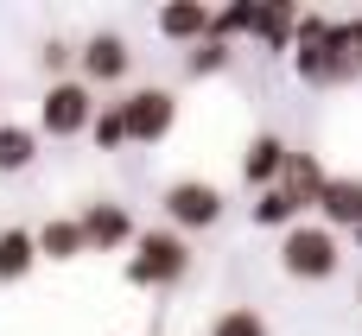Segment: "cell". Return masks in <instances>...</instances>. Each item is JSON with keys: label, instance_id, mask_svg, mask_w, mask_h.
Instances as JSON below:
<instances>
[{"label": "cell", "instance_id": "cell-3", "mask_svg": "<svg viewBox=\"0 0 362 336\" xmlns=\"http://www.w3.org/2000/svg\"><path fill=\"white\" fill-rule=\"evenodd\" d=\"M38 121H45V133H51V140H70V133L95 127V102H89V89H83V83H51V89H45Z\"/></svg>", "mask_w": 362, "mask_h": 336}, {"label": "cell", "instance_id": "cell-22", "mask_svg": "<svg viewBox=\"0 0 362 336\" xmlns=\"http://www.w3.org/2000/svg\"><path fill=\"white\" fill-rule=\"evenodd\" d=\"M64 64H70V44L51 38V44H45V70H64Z\"/></svg>", "mask_w": 362, "mask_h": 336}, {"label": "cell", "instance_id": "cell-11", "mask_svg": "<svg viewBox=\"0 0 362 336\" xmlns=\"http://www.w3.org/2000/svg\"><path fill=\"white\" fill-rule=\"evenodd\" d=\"M286 146L274 140V133H255V146H248V159H242V172H248V184H267L274 191V178H286Z\"/></svg>", "mask_w": 362, "mask_h": 336}, {"label": "cell", "instance_id": "cell-8", "mask_svg": "<svg viewBox=\"0 0 362 336\" xmlns=\"http://www.w3.org/2000/svg\"><path fill=\"white\" fill-rule=\"evenodd\" d=\"M76 222H83V241H89V248H102V254H108V248H121V241H134V216H127L121 203H89Z\"/></svg>", "mask_w": 362, "mask_h": 336}, {"label": "cell", "instance_id": "cell-13", "mask_svg": "<svg viewBox=\"0 0 362 336\" xmlns=\"http://www.w3.org/2000/svg\"><path fill=\"white\" fill-rule=\"evenodd\" d=\"M89 241H83V222H70V216H51L45 229H38V254H51V260H76Z\"/></svg>", "mask_w": 362, "mask_h": 336}, {"label": "cell", "instance_id": "cell-14", "mask_svg": "<svg viewBox=\"0 0 362 336\" xmlns=\"http://www.w3.org/2000/svg\"><path fill=\"white\" fill-rule=\"evenodd\" d=\"M38 260V235L25 229H0V280H25Z\"/></svg>", "mask_w": 362, "mask_h": 336}, {"label": "cell", "instance_id": "cell-1", "mask_svg": "<svg viewBox=\"0 0 362 336\" xmlns=\"http://www.w3.org/2000/svg\"><path fill=\"white\" fill-rule=\"evenodd\" d=\"M280 267H286L293 280H331V273H337V241H331V229L293 222L286 241H280Z\"/></svg>", "mask_w": 362, "mask_h": 336}, {"label": "cell", "instance_id": "cell-20", "mask_svg": "<svg viewBox=\"0 0 362 336\" xmlns=\"http://www.w3.org/2000/svg\"><path fill=\"white\" fill-rule=\"evenodd\" d=\"M89 133H95V146H102V152H108V146H121V140H127V121H121V102H115V108H102Z\"/></svg>", "mask_w": 362, "mask_h": 336}, {"label": "cell", "instance_id": "cell-5", "mask_svg": "<svg viewBox=\"0 0 362 336\" xmlns=\"http://www.w3.org/2000/svg\"><path fill=\"white\" fill-rule=\"evenodd\" d=\"M165 216H172L178 229H210V222L223 216V191L204 184V178H178V184L165 191Z\"/></svg>", "mask_w": 362, "mask_h": 336}, {"label": "cell", "instance_id": "cell-21", "mask_svg": "<svg viewBox=\"0 0 362 336\" xmlns=\"http://www.w3.org/2000/svg\"><path fill=\"white\" fill-rule=\"evenodd\" d=\"M255 13H261V6H248V0H235V6H223V13H216V32H210V38H229V32H242V25L255 32Z\"/></svg>", "mask_w": 362, "mask_h": 336}, {"label": "cell", "instance_id": "cell-9", "mask_svg": "<svg viewBox=\"0 0 362 336\" xmlns=\"http://www.w3.org/2000/svg\"><path fill=\"white\" fill-rule=\"evenodd\" d=\"M159 32H165V38H197V44H204V38L216 32V13H210L204 0H172V6H159Z\"/></svg>", "mask_w": 362, "mask_h": 336}, {"label": "cell", "instance_id": "cell-17", "mask_svg": "<svg viewBox=\"0 0 362 336\" xmlns=\"http://www.w3.org/2000/svg\"><path fill=\"white\" fill-rule=\"evenodd\" d=\"M210 336H267V318L248 311V305H235V311H223V318L210 324Z\"/></svg>", "mask_w": 362, "mask_h": 336}, {"label": "cell", "instance_id": "cell-4", "mask_svg": "<svg viewBox=\"0 0 362 336\" xmlns=\"http://www.w3.org/2000/svg\"><path fill=\"white\" fill-rule=\"evenodd\" d=\"M172 114H178V102H172L165 89H134V95L121 102V121H127V140H140V146L165 140V133H172Z\"/></svg>", "mask_w": 362, "mask_h": 336}, {"label": "cell", "instance_id": "cell-6", "mask_svg": "<svg viewBox=\"0 0 362 336\" xmlns=\"http://www.w3.org/2000/svg\"><path fill=\"white\" fill-rule=\"evenodd\" d=\"M293 64H299V76H305V83H337V76H350V70H356V51L344 44V25H337L325 44H299V51H293Z\"/></svg>", "mask_w": 362, "mask_h": 336}, {"label": "cell", "instance_id": "cell-18", "mask_svg": "<svg viewBox=\"0 0 362 336\" xmlns=\"http://www.w3.org/2000/svg\"><path fill=\"white\" fill-rule=\"evenodd\" d=\"M293 216H299V203H293L280 184H274V191H261V203H255V222H274V229H280V222H293Z\"/></svg>", "mask_w": 362, "mask_h": 336}, {"label": "cell", "instance_id": "cell-7", "mask_svg": "<svg viewBox=\"0 0 362 336\" xmlns=\"http://www.w3.org/2000/svg\"><path fill=\"white\" fill-rule=\"evenodd\" d=\"M76 57H83V76H89V83H115V76H127V64H134V51H127L121 32H95Z\"/></svg>", "mask_w": 362, "mask_h": 336}, {"label": "cell", "instance_id": "cell-10", "mask_svg": "<svg viewBox=\"0 0 362 336\" xmlns=\"http://www.w3.org/2000/svg\"><path fill=\"white\" fill-rule=\"evenodd\" d=\"M325 222H344V229H362V178H331L325 197H318Z\"/></svg>", "mask_w": 362, "mask_h": 336}, {"label": "cell", "instance_id": "cell-19", "mask_svg": "<svg viewBox=\"0 0 362 336\" xmlns=\"http://www.w3.org/2000/svg\"><path fill=\"white\" fill-rule=\"evenodd\" d=\"M185 64H191V76H210V70H223V64H229V44H223V38H204V44H191V57H185Z\"/></svg>", "mask_w": 362, "mask_h": 336}, {"label": "cell", "instance_id": "cell-16", "mask_svg": "<svg viewBox=\"0 0 362 336\" xmlns=\"http://www.w3.org/2000/svg\"><path fill=\"white\" fill-rule=\"evenodd\" d=\"M255 32H261L267 44H286V38H299V13H293L286 0H267V6L255 13Z\"/></svg>", "mask_w": 362, "mask_h": 336}, {"label": "cell", "instance_id": "cell-12", "mask_svg": "<svg viewBox=\"0 0 362 336\" xmlns=\"http://www.w3.org/2000/svg\"><path fill=\"white\" fill-rule=\"evenodd\" d=\"M325 184H331V178H325V165H318L312 152H293V159H286V184H280V191H286L299 210H305V203H318V197H325Z\"/></svg>", "mask_w": 362, "mask_h": 336}, {"label": "cell", "instance_id": "cell-15", "mask_svg": "<svg viewBox=\"0 0 362 336\" xmlns=\"http://www.w3.org/2000/svg\"><path fill=\"white\" fill-rule=\"evenodd\" d=\"M32 152H38V133H32V127L0 121V172H25V165H32Z\"/></svg>", "mask_w": 362, "mask_h": 336}, {"label": "cell", "instance_id": "cell-2", "mask_svg": "<svg viewBox=\"0 0 362 336\" xmlns=\"http://www.w3.org/2000/svg\"><path fill=\"white\" fill-rule=\"evenodd\" d=\"M185 267H191V248H185L178 235H165V229H159V235L146 229V235H140V254L127 260V280H134V286H172V280H185Z\"/></svg>", "mask_w": 362, "mask_h": 336}]
</instances>
